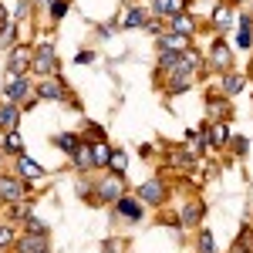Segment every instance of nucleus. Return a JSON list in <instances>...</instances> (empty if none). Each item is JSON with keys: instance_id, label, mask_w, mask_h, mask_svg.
Wrapping results in <instances>:
<instances>
[{"instance_id": "obj_1", "label": "nucleus", "mask_w": 253, "mask_h": 253, "mask_svg": "<svg viewBox=\"0 0 253 253\" xmlns=\"http://www.w3.org/2000/svg\"><path fill=\"white\" fill-rule=\"evenodd\" d=\"M31 71H34V75H44V78L58 71V54H54V47H51L47 41L31 54Z\"/></svg>"}, {"instance_id": "obj_2", "label": "nucleus", "mask_w": 253, "mask_h": 253, "mask_svg": "<svg viewBox=\"0 0 253 253\" xmlns=\"http://www.w3.org/2000/svg\"><path fill=\"white\" fill-rule=\"evenodd\" d=\"M125 196V186H122V175H108V179H101L98 182V203H118Z\"/></svg>"}, {"instance_id": "obj_3", "label": "nucleus", "mask_w": 253, "mask_h": 253, "mask_svg": "<svg viewBox=\"0 0 253 253\" xmlns=\"http://www.w3.org/2000/svg\"><path fill=\"white\" fill-rule=\"evenodd\" d=\"M7 101L10 105H17V101H27V98H34V84L27 81V75H20V78H10L7 75Z\"/></svg>"}, {"instance_id": "obj_4", "label": "nucleus", "mask_w": 253, "mask_h": 253, "mask_svg": "<svg viewBox=\"0 0 253 253\" xmlns=\"http://www.w3.org/2000/svg\"><path fill=\"white\" fill-rule=\"evenodd\" d=\"M31 54H34V51H31L27 44H14V47H10V64H7V68H10V78H20V75L31 68Z\"/></svg>"}, {"instance_id": "obj_5", "label": "nucleus", "mask_w": 253, "mask_h": 253, "mask_svg": "<svg viewBox=\"0 0 253 253\" xmlns=\"http://www.w3.org/2000/svg\"><path fill=\"white\" fill-rule=\"evenodd\" d=\"M138 199H145L149 206H162V199H166V182H162L159 175H156V179H149V182L138 189Z\"/></svg>"}, {"instance_id": "obj_6", "label": "nucleus", "mask_w": 253, "mask_h": 253, "mask_svg": "<svg viewBox=\"0 0 253 253\" xmlns=\"http://www.w3.org/2000/svg\"><path fill=\"white\" fill-rule=\"evenodd\" d=\"M34 95H38L41 101H61V98H68V88H64V81L47 78L41 88H34Z\"/></svg>"}, {"instance_id": "obj_7", "label": "nucleus", "mask_w": 253, "mask_h": 253, "mask_svg": "<svg viewBox=\"0 0 253 253\" xmlns=\"http://www.w3.org/2000/svg\"><path fill=\"white\" fill-rule=\"evenodd\" d=\"M0 199L3 203H20L24 199V182L20 179H10V175H0Z\"/></svg>"}, {"instance_id": "obj_8", "label": "nucleus", "mask_w": 253, "mask_h": 253, "mask_svg": "<svg viewBox=\"0 0 253 253\" xmlns=\"http://www.w3.org/2000/svg\"><path fill=\"white\" fill-rule=\"evenodd\" d=\"M152 10L159 17H175V14L189 10V0H152Z\"/></svg>"}, {"instance_id": "obj_9", "label": "nucleus", "mask_w": 253, "mask_h": 253, "mask_svg": "<svg viewBox=\"0 0 253 253\" xmlns=\"http://www.w3.org/2000/svg\"><path fill=\"white\" fill-rule=\"evenodd\" d=\"M159 51H169V54H182V51H189V38H182V34H162L159 38Z\"/></svg>"}, {"instance_id": "obj_10", "label": "nucleus", "mask_w": 253, "mask_h": 253, "mask_svg": "<svg viewBox=\"0 0 253 253\" xmlns=\"http://www.w3.org/2000/svg\"><path fill=\"white\" fill-rule=\"evenodd\" d=\"M210 61H213L219 71H230V64H233V54H230V47L223 44V41L216 38L213 41V47H210Z\"/></svg>"}, {"instance_id": "obj_11", "label": "nucleus", "mask_w": 253, "mask_h": 253, "mask_svg": "<svg viewBox=\"0 0 253 253\" xmlns=\"http://www.w3.org/2000/svg\"><path fill=\"white\" fill-rule=\"evenodd\" d=\"M17 250H20V253H44V250H47V236L24 233V236L17 240Z\"/></svg>"}, {"instance_id": "obj_12", "label": "nucleus", "mask_w": 253, "mask_h": 253, "mask_svg": "<svg viewBox=\"0 0 253 253\" xmlns=\"http://www.w3.org/2000/svg\"><path fill=\"white\" fill-rule=\"evenodd\" d=\"M88 149H91V162H95V169L108 166V156H112V149H108V142H105V138H95V142H88Z\"/></svg>"}, {"instance_id": "obj_13", "label": "nucleus", "mask_w": 253, "mask_h": 253, "mask_svg": "<svg viewBox=\"0 0 253 253\" xmlns=\"http://www.w3.org/2000/svg\"><path fill=\"white\" fill-rule=\"evenodd\" d=\"M17 122H20L17 105H0V128L3 132H17Z\"/></svg>"}, {"instance_id": "obj_14", "label": "nucleus", "mask_w": 253, "mask_h": 253, "mask_svg": "<svg viewBox=\"0 0 253 253\" xmlns=\"http://www.w3.org/2000/svg\"><path fill=\"white\" fill-rule=\"evenodd\" d=\"M115 210L125 216V219H142V203H138V199H128V196H122V199L115 203Z\"/></svg>"}, {"instance_id": "obj_15", "label": "nucleus", "mask_w": 253, "mask_h": 253, "mask_svg": "<svg viewBox=\"0 0 253 253\" xmlns=\"http://www.w3.org/2000/svg\"><path fill=\"white\" fill-rule=\"evenodd\" d=\"M169 75H172V78H169V91H172V95H182V91L193 84V75H189V71H179V68H175Z\"/></svg>"}, {"instance_id": "obj_16", "label": "nucleus", "mask_w": 253, "mask_h": 253, "mask_svg": "<svg viewBox=\"0 0 253 253\" xmlns=\"http://www.w3.org/2000/svg\"><path fill=\"white\" fill-rule=\"evenodd\" d=\"M54 145H58L61 152H68V156H75V152H78V149L84 145V142H81V138L75 135V132H64V135H58V138H54Z\"/></svg>"}, {"instance_id": "obj_17", "label": "nucleus", "mask_w": 253, "mask_h": 253, "mask_svg": "<svg viewBox=\"0 0 253 253\" xmlns=\"http://www.w3.org/2000/svg\"><path fill=\"white\" fill-rule=\"evenodd\" d=\"M193 31H196L193 14H175V17H172V34H182V38H189Z\"/></svg>"}, {"instance_id": "obj_18", "label": "nucleus", "mask_w": 253, "mask_h": 253, "mask_svg": "<svg viewBox=\"0 0 253 253\" xmlns=\"http://www.w3.org/2000/svg\"><path fill=\"white\" fill-rule=\"evenodd\" d=\"M17 172H20V179H41V175H44V169H41L38 162L17 156Z\"/></svg>"}, {"instance_id": "obj_19", "label": "nucleus", "mask_w": 253, "mask_h": 253, "mask_svg": "<svg viewBox=\"0 0 253 253\" xmlns=\"http://www.w3.org/2000/svg\"><path fill=\"white\" fill-rule=\"evenodd\" d=\"M71 162H75V169H78V172H88V169H95V162H91V149H88V142H84V145H81L78 152L71 156Z\"/></svg>"}, {"instance_id": "obj_20", "label": "nucleus", "mask_w": 253, "mask_h": 253, "mask_svg": "<svg viewBox=\"0 0 253 253\" xmlns=\"http://www.w3.org/2000/svg\"><path fill=\"white\" fill-rule=\"evenodd\" d=\"M203 219V203H186L182 206V226H199Z\"/></svg>"}, {"instance_id": "obj_21", "label": "nucleus", "mask_w": 253, "mask_h": 253, "mask_svg": "<svg viewBox=\"0 0 253 253\" xmlns=\"http://www.w3.org/2000/svg\"><path fill=\"white\" fill-rule=\"evenodd\" d=\"M125 169H128V156H125L122 149H112V156H108V172L125 175Z\"/></svg>"}, {"instance_id": "obj_22", "label": "nucleus", "mask_w": 253, "mask_h": 253, "mask_svg": "<svg viewBox=\"0 0 253 253\" xmlns=\"http://www.w3.org/2000/svg\"><path fill=\"white\" fill-rule=\"evenodd\" d=\"M236 47H253V20H240V34H236Z\"/></svg>"}, {"instance_id": "obj_23", "label": "nucleus", "mask_w": 253, "mask_h": 253, "mask_svg": "<svg viewBox=\"0 0 253 253\" xmlns=\"http://www.w3.org/2000/svg\"><path fill=\"white\" fill-rule=\"evenodd\" d=\"M3 152H10V156H20V152H24V142H20L17 132H7V138H3Z\"/></svg>"}, {"instance_id": "obj_24", "label": "nucleus", "mask_w": 253, "mask_h": 253, "mask_svg": "<svg viewBox=\"0 0 253 253\" xmlns=\"http://www.w3.org/2000/svg\"><path fill=\"white\" fill-rule=\"evenodd\" d=\"M210 112H213V122H226V118H230V105H226V101L210 98Z\"/></svg>"}, {"instance_id": "obj_25", "label": "nucleus", "mask_w": 253, "mask_h": 253, "mask_svg": "<svg viewBox=\"0 0 253 253\" xmlns=\"http://www.w3.org/2000/svg\"><path fill=\"white\" fill-rule=\"evenodd\" d=\"M243 84H247L243 75H226V78H223V95H236Z\"/></svg>"}, {"instance_id": "obj_26", "label": "nucleus", "mask_w": 253, "mask_h": 253, "mask_svg": "<svg viewBox=\"0 0 253 253\" xmlns=\"http://www.w3.org/2000/svg\"><path fill=\"white\" fill-rule=\"evenodd\" d=\"M125 27H142L145 24V10H138V7H132L128 14H125V20H122Z\"/></svg>"}, {"instance_id": "obj_27", "label": "nucleus", "mask_w": 253, "mask_h": 253, "mask_svg": "<svg viewBox=\"0 0 253 253\" xmlns=\"http://www.w3.org/2000/svg\"><path fill=\"white\" fill-rule=\"evenodd\" d=\"M159 68H162V71H175V68H179V54L162 51V54H159Z\"/></svg>"}, {"instance_id": "obj_28", "label": "nucleus", "mask_w": 253, "mask_h": 253, "mask_svg": "<svg viewBox=\"0 0 253 253\" xmlns=\"http://www.w3.org/2000/svg\"><path fill=\"white\" fill-rule=\"evenodd\" d=\"M199 253H216V243H213V233L210 230L199 233Z\"/></svg>"}, {"instance_id": "obj_29", "label": "nucleus", "mask_w": 253, "mask_h": 253, "mask_svg": "<svg viewBox=\"0 0 253 253\" xmlns=\"http://www.w3.org/2000/svg\"><path fill=\"white\" fill-rule=\"evenodd\" d=\"M230 145H233L236 156H247V149H250V138H247V135H236V138H230Z\"/></svg>"}, {"instance_id": "obj_30", "label": "nucleus", "mask_w": 253, "mask_h": 253, "mask_svg": "<svg viewBox=\"0 0 253 253\" xmlns=\"http://www.w3.org/2000/svg\"><path fill=\"white\" fill-rule=\"evenodd\" d=\"M213 24L216 27H226V24H230V7H216L213 10Z\"/></svg>"}, {"instance_id": "obj_31", "label": "nucleus", "mask_w": 253, "mask_h": 253, "mask_svg": "<svg viewBox=\"0 0 253 253\" xmlns=\"http://www.w3.org/2000/svg\"><path fill=\"white\" fill-rule=\"evenodd\" d=\"M24 226H27V233H38V236H47V226H44V223H41V219H27V223H24Z\"/></svg>"}, {"instance_id": "obj_32", "label": "nucleus", "mask_w": 253, "mask_h": 253, "mask_svg": "<svg viewBox=\"0 0 253 253\" xmlns=\"http://www.w3.org/2000/svg\"><path fill=\"white\" fill-rule=\"evenodd\" d=\"M64 14H68V3H64V0H58V3H51V17H54V20H61Z\"/></svg>"}, {"instance_id": "obj_33", "label": "nucleus", "mask_w": 253, "mask_h": 253, "mask_svg": "<svg viewBox=\"0 0 253 253\" xmlns=\"http://www.w3.org/2000/svg\"><path fill=\"white\" fill-rule=\"evenodd\" d=\"M0 44H3V47L14 44V24H3V38H0Z\"/></svg>"}, {"instance_id": "obj_34", "label": "nucleus", "mask_w": 253, "mask_h": 253, "mask_svg": "<svg viewBox=\"0 0 253 253\" xmlns=\"http://www.w3.org/2000/svg\"><path fill=\"white\" fill-rule=\"evenodd\" d=\"M14 243V230L10 226H0V247H10Z\"/></svg>"}, {"instance_id": "obj_35", "label": "nucleus", "mask_w": 253, "mask_h": 253, "mask_svg": "<svg viewBox=\"0 0 253 253\" xmlns=\"http://www.w3.org/2000/svg\"><path fill=\"white\" fill-rule=\"evenodd\" d=\"M75 61H78V64H88V61H91V51H78V58H75Z\"/></svg>"}, {"instance_id": "obj_36", "label": "nucleus", "mask_w": 253, "mask_h": 253, "mask_svg": "<svg viewBox=\"0 0 253 253\" xmlns=\"http://www.w3.org/2000/svg\"><path fill=\"white\" fill-rule=\"evenodd\" d=\"M0 24H7V10L3 7H0Z\"/></svg>"}, {"instance_id": "obj_37", "label": "nucleus", "mask_w": 253, "mask_h": 253, "mask_svg": "<svg viewBox=\"0 0 253 253\" xmlns=\"http://www.w3.org/2000/svg\"><path fill=\"white\" fill-rule=\"evenodd\" d=\"M250 75H253V68H250Z\"/></svg>"}, {"instance_id": "obj_38", "label": "nucleus", "mask_w": 253, "mask_h": 253, "mask_svg": "<svg viewBox=\"0 0 253 253\" xmlns=\"http://www.w3.org/2000/svg\"><path fill=\"white\" fill-rule=\"evenodd\" d=\"M44 253H47V250H44Z\"/></svg>"}]
</instances>
